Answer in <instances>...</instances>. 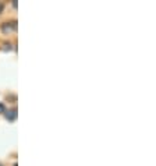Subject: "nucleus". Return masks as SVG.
<instances>
[{"label":"nucleus","instance_id":"nucleus-1","mask_svg":"<svg viewBox=\"0 0 156 166\" xmlns=\"http://www.w3.org/2000/svg\"><path fill=\"white\" fill-rule=\"evenodd\" d=\"M1 29H3V32H4V34L14 31V29H17V22H15V21H11V22H6V24H3Z\"/></svg>","mask_w":156,"mask_h":166},{"label":"nucleus","instance_id":"nucleus-2","mask_svg":"<svg viewBox=\"0 0 156 166\" xmlns=\"http://www.w3.org/2000/svg\"><path fill=\"white\" fill-rule=\"evenodd\" d=\"M6 115V119L8 121H14L15 119H17V109L15 108H13V109H10L7 113H4Z\"/></svg>","mask_w":156,"mask_h":166},{"label":"nucleus","instance_id":"nucleus-3","mask_svg":"<svg viewBox=\"0 0 156 166\" xmlns=\"http://www.w3.org/2000/svg\"><path fill=\"white\" fill-rule=\"evenodd\" d=\"M0 113H6V106H4V103H0Z\"/></svg>","mask_w":156,"mask_h":166},{"label":"nucleus","instance_id":"nucleus-4","mask_svg":"<svg viewBox=\"0 0 156 166\" xmlns=\"http://www.w3.org/2000/svg\"><path fill=\"white\" fill-rule=\"evenodd\" d=\"M3 8H4V6H3V4H1V3H0V13H1V11H3Z\"/></svg>","mask_w":156,"mask_h":166},{"label":"nucleus","instance_id":"nucleus-5","mask_svg":"<svg viewBox=\"0 0 156 166\" xmlns=\"http://www.w3.org/2000/svg\"><path fill=\"white\" fill-rule=\"evenodd\" d=\"M0 166H3V165H1V163H0Z\"/></svg>","mask_w":156,"mask_h":166}]
</instances>
